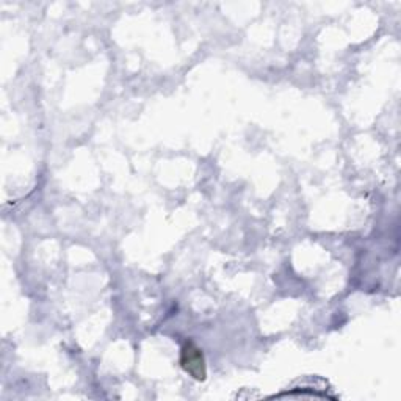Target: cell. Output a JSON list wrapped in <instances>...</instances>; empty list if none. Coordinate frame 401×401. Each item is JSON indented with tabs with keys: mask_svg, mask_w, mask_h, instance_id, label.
Instances as JSON below:
<instances>
[{
	"mask_svg": "<svg viewBox=\"0 0 401 401\" xmlns=\"http://www.w3.org/2000/svg\"><path fill=\"white\" fill-rule=\"evenodd\" d=\"M182 367L196 379L206 378V366H204V357L201 349L193 344H187L182 349Z\"/></svg>",
	"mask_w": 401,
	"mask_h": 401,
	"instance_id": "1",
	"label": "cell"
}]
</instances>
